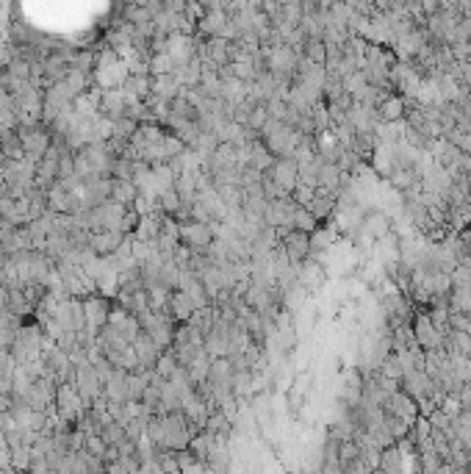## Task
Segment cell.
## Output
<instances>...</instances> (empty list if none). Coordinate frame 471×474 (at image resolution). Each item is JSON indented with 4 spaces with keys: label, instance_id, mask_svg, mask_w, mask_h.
<instances>
[{
    "label": "cell",
    "instance_id": "12",
    "mask_svg": "<svg viewBox=\"0 0 471 474\" xmlns=\"http://www.w3.org/2000/svg\"><path fill=\"white\" fill-rule=\"evenodd\" d=\"M191 313H194V303H191V297H189L183 289H175V292L169 294V316L180 319V322H189Z\"/></svg>",
    "mask_w": 471,
    "mask_h": 474
},
{
    "label": "cell",
    "instance_id": "6",
    "mask_svg": "<svg viewBox=\"0 0 471 474\" xmlns=\"http://www.w3.org/2000/svg\"><path fill=\"white\" fill-rule=\"evenodd\" d=\"M133 353H136V361H139V366L142 369H153L156 366V361L161 358V347L153 342V335L150 333H139L136 338H133Z\"/></svg>",
    "mask_w": 471,
    "mask_h": 474
},
{
    "label": "cell",
    "instance_id": "18",
    "mask_svg": "<svg viewBox=\"0 0 471 474\" xmlns=\"http://www.w3.org/2000/svg\"><path fill=\"white\" fill-rule=\"evenodd\" d=\"M316 194V186H308V183H297L294 191H291V200L297 202V206H308V202L313 200Z\"/></svg>",
    "mask_w": 471,
    "mask_h": 474
},
{
    "label": "cell",
    "instance_id": "15",
    "mask_svg": "<svg viewBox=\"0 0 471 474\" xmlns=\"http://www.w3.org/2000/svg\"><path fill=\"white\" fill-rule=\"evenodd\" d=\"M377 372L385 375V377H391V380H402V375H405V369H402V361H399L396 353H385L383 361H380V366H377Z\"/></svg>",
    "mask_w": 471,
    "mask_h": 474
},
{
    "label": "cell",
    "instance_id": "10",
    "mask_svg": "<svg viewBox=\"0 0 471 474\" xmlns=\"http://www.w3.org/2000/svg\"><path fill=\"white\" fill-rule=\"evenodd\" d=\"M84 316H86V322H89L92 330L106 327V322H108V305H106V300H100V297L84 300Z\"/></svg>",
    "mask_w": 471,
    "mask_h": 474
},
{
    "label": "cell",
    "instance_id": "13",
    "mask_svg": "<svg viewBox=\"0 0 471 474\" xmlns=\"http://www.w3.org/2000/svg\"><path fill=\"white\" fill-rule=\"evenodd\" d=\"M133 230H136V239H142V241H156L164 230V222L156 214H147V217H139V222Z\"/></svg>",
    "mask_w": 471,
    "mask_h": 474
},
{
    "label": "cell",
    "instance_id": "19",
    "mask_svg": "<svg viewBox=\"0 0 471 474\" xmlns=\"http://www.w3.org/2000/svg\"><path fill=\"white\" fill-rule=\"evenodd\" d=\"M460 108H463V114H466V117H471V92H468V95L463 97V103H460Z\"/></svg>",
    "mask_w": 471,
    "mask_h": 474
},
{
    "label": "cell",
    "instance_id": "9",
    "mask_svg": "<svg viewBox=\"0 0 471 474\" xmlns=\"http://www.w3.org/2000/svg\"><path fill=\"white\" fill-rule=\"evenodd\" d=\"M377 117L380 122H402L408 117V100L396 95H385L383 103L377 106Z\"/></svg>",
    "mask_w": 471,
    "mask_h": 474
},
{
    "label": "cell",
    "instance_id": "4",
    "mask_svg": "<svg viewBox=\"0 0 471 474\" xmlns=\"http://www.w3.org/2000/svg\"><path fill=\"white\" fill-rule=\"evenodd\" d=\"M297 286L305 292H316L324 286V263L316 255H308L300 266H297Z\"/></svg>",
    "mask_w": 471,
    "mask_h": 474
},
{
    "label": "cell",
    "instance_id": "17",
    "mask_svg": "<svg viewBox=\"0 0 471 474\" xmlns=\"http://www.w3.org/2000/svg\"><path fill=\"white\" fill-rule=\"evenodd\" d=\"M438 408L449 416V419H457L460 416V411H463V402H460V396L457 394H446L441 402H438Z\"/></svg>",
    "mask_w": 471,
    "mask_h": 474
},
{
    "label": "cell",
    "instance_id": "5",
    "mask_svg": "<svg viewBox=\"0 0 471 474\" xmlns=\"http://www.w3.org/2000/svg\"><path fill=\"white\" fill-rule=\"evenodd\" d=\"M269 175H272V180L278 183V186H283L286 191H294V186L300 183V164L291 158V156H286V158H275V164L266 169Z\"/></svg>",
    "mask_w": 471,
    "mask_h": 474
},
{
    "label": "cell",
    "instance_id": "11",
    "mask_svg": "<svg viewBox=\"0 0 471 474\" xmlns=\"http://www.w3.org/2000/svg\"><path fill=\"white\" fill-rule=\"evenodd\" d=\"M111 200L119 202V206H125V209H130L133 202L139 200L136 180H111Z\"/></svg>",
    "mask_w": 471,
    "mask_h": 474
},
{
    "label": "cell",
    "instance_id": "14",
    "mask_svg": "<svg viewBox=\"0 0 471 474\" xmlns=\"http://www.w3.org/2000/svg\"><path fill=\"white\" fill-rule=\"evenodd\" d=\"M377 471H402V452L396 444L391 447H383L380 449V460H377Z\"/></svg>",
    "mask_w": 471,
    "mask_h": 474
},
{
    "label": "cell",
    "instance_id": "7",
    "mask_svg": "<svg viewBox=\"0 0 471 474\" xmlns=\"http://www.w3.org/2000/svg\"><path fill=\"white\" fill-rule=\"evenodd\" d=\"M358 230L361 233H366L372 241L374 239H385L388 233H391V220H388V214L385 211H369V214H363V220H361V225H358Z\"/></svg>",
    "mask_w": 471,
    "mask_h": 474
},
{
    "label": "cell",
    "instance_id": "2",
    "mask_svg": "<svg viewBox=\"0 0 471 474\" xmlns=\"http://www.w3.org/2000/svg\"><path fill=\"white\" fill-rule=\"evenodd\" d=\"M411 324H413V335H416V342H419L422 350H438V347H444V335L438 333L430 311H419Z\"/></svg>",
    "mask_w": 471,
    "mask_h": 474
},
{
    "label": "cell",
    "instance_id": "1",
    "mask_svg": "<svg viewBox=\"0 0 471 474\" xmlns=\"http://www.w3.org/2000/svg\"><path fill=\"white\" fill-rule=\"evenodd\" d=\"M217 222H203V220H189L178 228V239L180 244L191 247V250H208L217 239Z\"/></svg>",
    "mask_w": 471,
    "mask_h": 474
},
{
    "label": "cell",
    "instance_id": "16",
    "mask_svg": "<svg viewBox=\"0 0 471 474\" xmlns=\"http://www.w3.org/2000/svg\"><path fill=\"white\" fill-rule=\"evenodd\" d=\"M316 225H322V222H319L305 206H297V209H294V214H291V228L311 233V230H316Z\"/></svg>",
    "mask_w": 471,
    "mask_h": 474
},
{
    "label": "cell",
    "instance_id": "8",
    "mask_svg": "<svg viewBox=\"0 0 471 474\" xmlns=\"http://www.w3.org/2000/svg\"><path fill=\"white\" fill-rule=\"evenodd\" d=\"M122 241H125V230H111V228L103 230V233H92L89 236V247L97 255H114L122 247Z\"/></svg>",
    "mask_w": 471,
    "mask_h": 474
},
{
    "label": "cell",
    "instance_id": "3",
    "mask_svg": "<svg viewBox=\"0 0 471 474\" xmlns=\"http://www.w3.org/2000/svg\"><path fill=\"white\" fill-rule=\"evenodd\" d=\"M280 247H283V252L289 255L291 263H302L311 255V233L297 230V228H289L280 236Z\"/></svg>",
    "mask_w": 471,
    "mask_h": 474
}]
</instances>
